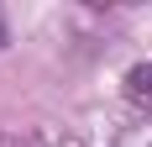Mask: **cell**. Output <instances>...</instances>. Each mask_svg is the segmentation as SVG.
Returning <instances> with one entry per match:
<instances>
[{
	"label": "cell",
	"instance_id": "obj_1",
	"mask_svg": "<svg viewBox=\"0 0 152 147\" xmlns=\"http://www.w3.org/2000/svg\"><path fill=\"white\" fill-rule=\"evenodd\" d=\"M126 100L142 105V110H152V58H147V63H137V68L126 74Z\"/></svg>",
	"mask_w": 152,
	"mask_h": 147
},
{
	"label": "cell",
	"instance_id": "obj_2",
	"mask_svg": "<svg viewBox=\"0 0 152 147\" xmlns=\"http://www.w3.org/2000/svg\"><path fill=\"white\" fill-rule=\"evenodd\" d=\"M0 42H5V26H0Z\"/></svg>",
	"mask_w": 152,
	"mask_h": 147
}]
</instances>
